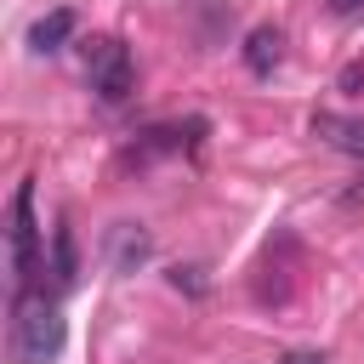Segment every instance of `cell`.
I'll use <instances>...</instances> for the list:
<instances>
[{
    "mask_svg": "<svg viewBox=\"0 0 364 364\" xmlns=\"http://www.w3.org/2000/svg\"><path fill=\"white\" fill-rule=\"evenodd\" d=\"M63 336H68L63 307L46 301V290H34V284L17 290V307H11V347H17V358L23 364H51L63 353Z\"/></svg>",
    "mask_w": 364,
    "mask_h": 364,
    "instance_id": "6da1fadb",
    "label": "cell"
},
{
    "mask_svg": "<svg viewBox=\"0 0 364 364\" xmlns=\"http://www.w3.org/2000/svg\"><path fill=\"white\" fill-rule=\"evenodd\" d=\"M102 250H108V267H114V273H136V267L154 256V233H148L142 222H114Z\"/></svg>",
    "mask_w": 364,
    "mask_h": 364,
    "instance_id": "277c9868",
    "label": "cell"
},
{
    "mask_svg": "<svg viewBox=\"0 0 364 364\" xmlns=\"http://www.w3.org/2000/svg\"><path fill=\"white\" fill-rule=\"evenodd\" d=\"M74 28H80V17H74L68 6H57V11H46V17L28 28V46H34V51H57V46H63Z\"/></svg>",
    "mask_w": 364,
    "mask_h": 364,
    "instance_id": "52a82bcc",
    "label": "cell"
},
{
    "mask_svg": "<svg viewBox=\"0 0 364 364\" xmlns=\"http://www.w3.org/2000/svg\"><path fill=\"white\" fill-rule=\"evenodd\" d=\"M85 80L102 102H125L131 85H136V68H131V51L114 40V34H97L85 46Z\"/></svg>",
    "mask_w": 364,
    "mask_h": 364,
    "instance_id": "7a4b0ae2",
    "label": "cell"
},
{
    "mask_svg": "<svg viewBox=\"0 0 364 364\" xmlns=\"http://www.w3.org/2000/svg\"><path fill=\"white\" fill-rule=\"evenodd\" d=\"M279 364H330V358H324V353H284Z\"/></svg>",
    "mask_w": 364,
    "mask_h": 364,
    "instance_id": "30bf717a",
    "label": "cell"
},
{
    "mask_svg": "<svg viewBox=\"0 0 364 364\" xmlns=\"http://www.w3.org/2000/svg\"><path fill=\"white\" fill-rule=\"evenodd\" d=\"M279 57H284V28L262 23V28H250V34H245V68H250V74H273V68H279Z\"/></svg>",
    "mask_w": 364,
    "mask_h": 364,
    "instance_id": "8992f818",
    "label": "cell"
},
{
    "mask_svg": "<svg viewBox=\"0 0 364 364\" xmlns=\"http://www.w3.org/2000/svg\"><path fill=\"white\" fill-rule=\"evenodd\" d=\"M313 136H324V142L341 148L347 159H364V119H347V114H313Z\"/></svg>",
    "mask_w": 364,
    "mask_h": 364,
    "instance_id": "5b68a950",
    "label": "cell"
},
{
    "mask_svg": "<svg viewBox=\"0 0 364 364\" xmlns=\"http://www.w3.org/2000/svg\"><path fill=\"white\" fill-rule=\"evenodd\" d=\"M51 273H57V284H74V233H68V222H57V233H51Z\"/></svg>",
    "mask_w": 364,
    "mask_h": 364,
    "instance_id": "ba28073f",
    "label": "cell"
},
{
    "mask_svg": "<svg viewBox=\"0 0 364 364\" xmlns=\"http://www.w3.org/2000/svg\"><path fill=\"white\" fill-rule=\"evenodd\" d=\"M324 6H330L336 17H358V11H364V0H324Z\"/></svg>",
    "mask_w": 364,
    "mask_h": 364,
    "instance_id": "9c48e42d",
    "label": "cell"
},
{
    "mask_svg": "<svg viewBox=\"0 0 364 364\" xmlns=\"http://www.w3.org/2000/svg\"><path fill=\"white\" fill-rule=\"evenodd\" d=\"M6 222H11L6 228V239H11V279L28 290V279H34V245H40V233H34V182H17Z\"/></svg>",
    "mask_w": 364,
    "mask_h": 364,
    "instance_id": "3957f363",
    "label": "cell"
}]
</instances>
